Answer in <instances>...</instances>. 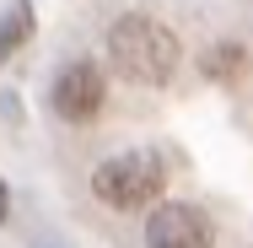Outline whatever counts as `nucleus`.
Wrapping results in <instances>:
<instances>
[{
  "label": "nucleus",
  "mask_w": 253,
  "mask_h": 248,
  "mask_svg": "<svg viewBox=\"0 0 253 248\" xmlns=\"http://www.w3.org/2000/svg\"><path fill=\"white\" fill-rule=\"evenodd\" d=\"M178 59H183L178 33L146 11H129L108 27V65L135 87H167L178 76Z\"/></svg>",
  "instance_id": "1"
},
{
  "label": "nucleus",
  "mask_w": 253,
  "mask_h": 248,
  "mask_svg": "<svg viewBox=\"0 0 253 248\" xmlns=\"http://www.w3.org/2000/svg\"><path fill=\"white\" fill-rule=\"evenodd\" d=\"M162 189H167V156L151 151V146L113 151V156H102L97 167H92V195L108 210H140Z\"/></svg>",
  "instance_id": "2"
},
{
  "label": "nucleus",
  "mask_w": 253,
  "mask_h": 248,
  "mask_svg": "<svg viewBox=\"0 0 253 248\" xmlns=\"http://www.w3.org/2000/svg\"><path fill=\"white\" fill-rule=\"evenodd\" d=\"M146 248H210V216L200 205L162 199L146 221Z\"/></svg>",
  "instance_id": "3"
},
{
  "label": "nucleus",
  "mask_w": 253,
  "mask_h": 248,
  "mask_svg": "<svg viewBox=\"0 0 253 248\" xmlns=\"http://www.w3.org/2000/svg\"><path fill=\"white\" fill-rule=\"evenodd\" d=\"M102 98H108V87H102V70L97 65H86V59H76V65H65L59 76H54V113L59 119H70V124H86V119H97Z\"/></svg>",
  "instance_id": "4"
},
{
  "label": "nucleus",
  "mask_w": 253,
  "mask_h": 248,
  "mask_svg": "<svg viewBox=\"0 0 253 248\" xmlns=\"http://www.w3.org/2000/svg\"><path fill=\"white\" fill-rule=\"evenodd\" d=\"M27 33H33V5L27 0H16L11 11H5V22H0V59H11V54L27 44Z\"/></svg>",
  "instance_id": "5"
},
{
  "label": "nucleus",
  "mask_w": 253,
  "mask_h": 248,
  "mask_svg": "<svg viewBox=\"0 0 253 248\" xmlns=\"http://www.w3.org/2000/svg\"><path fill=\"white\" fill-rule=\"evenodd\" d=\"M0 216H5V189H0Z\"/></svg>",
  "instance_id": "6"
}]
</instances>
